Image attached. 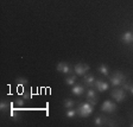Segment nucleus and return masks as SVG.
<instances>
[{
	"label": "nucleus",
	"instance_id": "1",
	"mask_svg": "<svg viewBox=\"0 0 133 127\" xmlns=\"http://www.w3.org/2000/svg\"><path fill=\"white\" fill-rule=\"evenodd\" d=\"M76 111H77V115L80 118H88L94 112V106L90 105L89 102H84V103H81Z\"/></svg>",
	"mask_w": 133,
	"mask_h": 127
},
{
	"label": "nucleus",
	"instance_id": "2",
	"mask_svg": "<svg viewBox=\"0 0 133 127\" xmlns=\"http://www.w3.org/2000/svg\"><path fill=\"white\" fill-rule=\"evenodd\" d=\"M125 78H126V76L121 71H116L112 76H109V81H111V84L113 87H118L120 84H124Z\"/></svg>",
	"mask_w": 133,
	"mask_h": 127
},
{
	"label": "nucleus",
	"instance_id": "3",
	"mask_svg": "<svg viewBox=\"0 0 133 127\" xmlns=\"http://www.w3.org/2000/svg\"><path fill=\"white\" fill-rule=\"evenodd\" d=\"M89 69H90V66H89L88 64H84V63H78L74 66V71L77 76H84Z\"/></svg>",
	"mask_w": 133,
	"mask_h": 127
},
{
	"label": "nucleus",
	"instance_id": "4",
	"mask_svg": "<svg viewBox=\"0 0 133 127\" xmlns=\"http://www.w3.org/2000/svg\"><path fill=\"white\" fill-rule=\"evenodd\" d=\"M111 95H112V97L115 100L116 102H122V101L126 99V94H125V91L122 90V89H120V88H116V87H115V89L112 91Z\"/></svg>",
	"mask_w": 133,
	"mask_h": 127
},
{
	"label": "nucleus",
	"instance_id": "5",
	"mask_svg": "<svg viewBox=\"0 0 133 127\" xmlns=\"http://www.w3.org/2000/svg\"><path fill=\"white\" fill-rule=\"evenodd\" d=\"M116 105L114 102H112V101H109V100H107V101H105V102L101 105V111L102 112H106V113H113V112L116 111Z\"/></svg>",
	"mask_w": 133,
	"mask_h": 127
},
{
	"label": "nucleus",
	"instance_id": "6",
	"mask_svg": "<svg viewBox=\"0 0 133 127\" xmlns=\"http://www.w3.org/2000/svg\"><path fill=\"white\" fill-rule=\"evenodd\" d=\"M56 70L59 71V72H62V74H69V72L71 71L69 64L65 63V62H61V63H58L57 65H56Z\"/></svg>",
	"mask_w": 133,
	"mask_h": 127
},
{
	"label": "nucleus",
	"instance_id": "7",
	"mask_svg": "<svg viewBox=\"0 0 133 127\" xmlns=\"http://www.w3.org/2000/svg\"><path fill=\"white\" fill-rule=\"evenodd\" d=\"M94 87H96V89L100 91V93H103V91H106L108 88H109L108 83L107 82H103V81H101V80H95Z\"/></svg>",
	"mask_w": 133,
	"mask_h": 127
},
{
	"label": "nucleus",
	"instance_id": "8",
	"mask_svg": "<svg viewBox=\"0 0 133 127\" xmlns=\"http://www.w3.org/2000/svg\"><path fill=\"white\" fill-rule=\"evenodd\" d=\"M121 41H122V43H125V44H131V43H133V32L127 31V32L122 33Z\"/></svg>",
	"mask_w": 133,
	"mask_h": 127
},
{
	"label": "nucleus",
	"instance_id": "9",
	"mask_svg": "<svg viewBox=\"0 0 133 127\" xmlns=\"http://www.w3.org/2000/svg\"><path fill=\"white\" fill-rule=\"evenodd\" d=\"M84 87L81 86V84H74L71 88V93L74 95H76V96H81V95H83V93H84Z\"/></svg>",
	"mask_w": 133,
	"mask_h": 127
},
{
	"label": "nucleus",
	"instance_id": "10",
	"mask_svg": "<svg viewBox=\"0 0 133 127\" xmlns=\"http://www.w3.org/2000/svg\"><path fill=\"white\" fill-rule=\"evenodd\" d=\"M83 82L86 83L87 86H89V87H94V84H95V77L93 76V75H84L83 76Z\"/></svg>",
	"mask_w": 133,
	"mask_h": 127
},
{
	"label": "nucleus",
	"instance_id": "11",
	"mask_svg": "<svg viewBox=\"0 0 133 127\" xmlns=\"http://www.w3.org/2000/svg\"><path fill=\"white\" fill-rule=\"evenodd\" d=\"M76 115H77V111H76L74 107H72V108H69V109H66L65 116L68 118V119H72V118H75Z\"/></svg>",
	"mask_w": 133,
	"mask_h": 127
},
{
	"label": "nucleus",
	"instance_id": "12",
	"mask_svg": "<svg viewBox=\"0 0 133 127\" xmlns=\"http://www.w3.org/2000/svg\"><path fill=\"white\" fill-rule=\"evenodd\" d=\"M99 71L101 72L103 76H108V75H109V70H108V66L106 65V64H100Z\"/></svg>",
	"mask_w": 133,
	"mask_h": 127
},
{
	"label": "nucleus",
	"instance_id": "13",
	"mask_svg": "<svg viewBox=\"0 0 133 127\" xmlns=\"http://www.w3.org/2000/svg\"><path fill=\"white\" fill-rule=\"evenodd\" d=\"M75 105H76V103H75V101H74V100H71V99H65V100H64V102H63V106L66 108V109L72 108Z\"/></svg>",
	"mask_w": 133,
	"mask_h": 127
},
{
	"label": "nucleus",
	"instance_id": "14",
	"mask_svg": "<svg viewBox=\"0 0 133 127\" xmlns=\"http://www.w3.org/2000/svg\"><path fill=\"white\" fill-rule=\"evenodd\" d=\"M10 107H12V103H10L8 101H1L0 102V109H1V112H6Z\"/></svg>",
	"mask_w": 133,
	"mask_h": 127
},
{
	"label": "nucleus",
	"instance_id": "15",
	"mask_svg": "<svg viewBox=\"0 0 133 127\" xmlns=\"http://www.w3.org/2000/svg\"><path fill=\"white\" fill-rule=\"evenodd\" d=\"M16 82H17L18 86H22V87H25V86H28L29 84V81L26 80V78H24V77H17Z\"/></svg>",
	"mask_w": 133,
	"mask_h": 127
},
{
	"label": "nucleus",
	"instance_id": "16",
	"mask_svg": "<svg viewBox=\"0 0 133 127\" xmlns=\"http://www.w3.org/2000/svg\"><path fill=\"white\" fill-rule=\"evenodd\" d=\"M75 82H76V75H71V76H68L65 78V83L68 86H74Z\"/></svg>",
	"mask_w": 133,
	"mask_h": 127
},
{
	"label": "nucleus",
	"instance_id": "17",
	"mask_svg": "<svg viewBox=\"0 0 133 127\" xmlns=\"http://www.w3.org/2000/svg\"><path fill=\"white\" fill-rule=\"evenodd\" d=\"M94 122H95V126H103L105 125V122H106V120H105V118L103 116H96L95 118V120H94Z\"/></svg>",
	"mask_w": 133,
	"mask_h": 127
},
{
	"label": "nucleus",
	"instance_id": "18",
	"mask_svg": "<svg viewBox=\"0 0 133 127\" xmlns=\"http://www.w3.org/2000/svg\"><path fill=\"white\" fill-rule=\"evenodd\" d=\"M87 99H91V100H97L96 97V93H95L94 89H89V90H87Z\"/></svg>",
	"mask_w": 133,
	"mask_h": 127
},
{
	"label": "nucleus",
	"instance_id": "19",
	"mask_svg": "<svg viewBox=\"0 0 133 127\" xmlns=\"http://www.w3.org/2000/svg\"><path fill=\"white\" fill-rule=\"evenodd\" d=\"M10 118H11V119H14V120L18 119V114L16 113V111H13V109H12V107H11V113H10Z\"/></svg>",
	"mask_w": 133,
	"mask_h": 127
},
{
	"label": "nucleus",
	"instance_id": "20",
	"mask_svg": "<svg viewBox=\"0 0 133 127\" xmlns=\"http://www.w3.org/2000/svg\"><path fill=\"white\" fill-rule=\"evenodd\" d=\"M122 87H124L125 89H127V90H130L131 93H132V94H133V84H128V83H124V86H122Z\"/></svg>",
	"mask_w": 133,
	"mask_h": 127
},
{
	"label": "nucleus",
	"instance_id": "21",
	"mask_svg": "<svg viewBox=\"0 0 133 127\" xmlns=\"http://www.w3.org/2000/svg\"><path fill=\"white\" fill-rule=\"evenodd\" d=\"M16 103L19 106V107H24L25 101H24V99H17V100H16Z\"/></svg>",
	"mask_w": 133,
	"mask_h": 127
},
{
	"label": "nucleus",
	"instance_id": "22",
	"mask_svg": "<svg viewBox=\"0 0 133 127\" xmlns=\"http://www.w3.org/2000/svg\"><path fill=\"white\" fill-rule=\"evenodd\" d=\"M31 97H32V96H31L30 93H23V99H24V100H30Z\"/></svg>",
	"mask_w": 133,
	"mask_h": 127
},
{
	"label": "nucleus",
	"instance_id": "23",
	"mask_svg": "<svg viewBox=\"0 0 133 127\" xmlns=\"http://www.w3.org/2000/svg\"><path fill=\"white\" fill-rule=\"evenodd\" d=\"M87 102H89V103H90V105L95 106V105H96V102H97V100H91V99H87Z\"/></svg>",
	"mask_w": 133,
	"mask_h": 127
},
{
	"label": "nucleus",
	"instance_id": "24",
	"mask_svg": "<svg viewBox=\"0 0 133 127\" xmlns=\"http://www.w3.org/2000/svg\"><path fill=\"white\" fill-rule=\"evenodd\" d=\"M131 126H132V127H133V124H132V125H131Z\"/></svg>",
	"mask_w": 133,
	"mask_h": 127
}]
</instances>
